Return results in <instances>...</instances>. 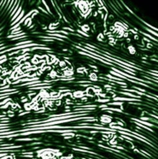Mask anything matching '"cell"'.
Returning a JSON list of instances; mask_svg holds the SVG:
<instances>
[{"label": "cell", "instance_id": "obj_8", "mask_svg": "<svg viewBox=\"0 0 158 159\" xmlns=\"http://www.w3.org/2000/svg\"><path fill=\"white\" fill-rule=\"evenodd\" d=\"M24 107L26 111H30L32 110V104L31 103H25Z\"/></svg>", "mask_w": 158, "mask_h": 159}, {"label": "cell", "instance_id": "obj_9", "mask_svg": "<svg viewBox=\"0 0 158 159\" xmlns=\"http://www.w3.org/2000/svg\"><path fill=\"white\" fill-rule=\"evenodd\" d=\"M143 34H144V36H147V37H149V38L151 39H153V40H155V41L158 42L157 39L154 38L153 36H151V35H150V34H146V33H143Z\"/></svg>", "mask_w": 158, "mask_h": 159}, {"label": "cell", "instance_id": "obj_10", "mask_svg": "<svg viewBox=\"0 0 158 159\" xmlns=\"http://www.w3.org/2000/svg\"><path fill=\"white\" fill-rule=\"evenodd\" d=\"M146 28V30H147L148 32H150L151 34H152L155 35V36H156V37H158V33L153 31V30H151V29H149V28Z\"/></svg>", "mask_w": 158, "mask_h": 159}, {"label": "cell", "instance_id": "obj_4", "mask_svg": "<svg viewBox=\"0 0 158 159\" xmlns=\"http://www.w3.org/2000/svg\"><path fill=\"white\" fill-rule=\"evenodd\" d=\"M21 11H22V10H21V7H20L17 10V11L16 12V14H15L14 16H13L11 17V21H12V22H13V21H14L15 20H16V18H17L18 16H19V15L21 14Z\"/></svg>", "mask_w": 158, "mask_h": 159}, {"label": "cell", "instance_id": "obj_3", "mask_svg": "<svg viewBox=\"0 0 158 159\" xmlns=\"http://www.w3.org/2000/svg\"><path fill=\"white\" fill-rule=\"evenodd\" d=\"M88 77H89L90 82L91 81H97V75L96 73H91Z\"/></svg>", "mask_w": 158, "mask_h": 159}, {"label": "cell", "instance_id": "obj_13", "mask_svg": "<svg viewBox=\"0 0 158 159\" xmlns=\"http://www.w3.org/2000/svg\"><path fill=\"white\" fill-rule=\"evenodd\" d=\"M66 63H67V62H66L65 61H62V62H60V66H62V67H64V66L66 65Z\"/></svg>", "mask_w": 158, "mask_h": 159}, {"label": "cell", "instance_id": "obj_12", "mask_svg": "<svg viewBox=\"0 0 158 159\" xmlns=\"http://www.w3.org/2000/svg\"><path fill=\"white\" fill-rule=\"evenodd\" d=\"M103 38H104V36H103V34H99L97 35V39L99 40V41H102V40H103Z\"/></svg>", "mask_w": 158, "mask_h": 159}, {"label": "cell", "instance_id": "obj_5", "mask_svg": "<svg viewBox=\"0 0 158 159\" xmlns=\"http://www.w3.org/2000/svg\"><path fill=\"white\" fill-rule=\"evenodd\" d=\"M127 50H128V52L130 53L131 55H134L135 53H136V48L134 47L133 45H129L128 47H127Z\"/></svg>", "mask_w": 158, "mask_h": 159}, {"label": "cell", "instance_id": "obj_15", "mask_svg": "<svg viewBox=\"0 0 158 159\" xmlns=\"http://www.w3.org/2000/svg\"><path fill=\"white\" fill-rule=\"evenodd\" d=\"M10 157L9 156H5V157H3V158H1V159H8Z\"/></svg>", "mask_w": 158, "mask_h": 159}, {"label": "cell", "instance_id": "obj_14", "mask_svg": "<svg viewBox=\"0 0 158 159\" xmlns=\"http://www.w3.org/2000/svg\"><path fill=\"white\" fill-rule=\"evenodd\" d=\"M134 39H136V40L138 39V34H135V36H134Z\"/></svg>", "mask_w": 158, "mask_h": 159}, {"label": "cell", "instance_id": "obj_1", "mask_svg": "<svg viewBox=\"0 0 158 159\" xmlns=\"http://www.w3.org/2000/svg\"><path fill=\"white\" fill-rule=\"evenodd\" d=\"M100 120L103 122V124H106V123H111V121H112V117L110 116H107V115H103L101 117H100Z\"/></svg>", "mask_w": 158, "mask_h": 159}, {"label": "cell", "instance_id": "obj_11", "mask_svg": "<svg viewBox=\"0 0 158 159\" xmlns=\"http://www.w3.org/2000/svg\"><path fill=\"white\" fill-rule=\"evenodd\" d=\"M97 102H102V103H109L110 102V98H106V99H97Z\"/></svg>", "mask_w": 158, "mask_h": 159}, {"label": "cell", "instance_id": "obj_2", "mask_svg": "<svg viewBox=\"0 0 158 159\" xmlns=\"http://www.w3.org/2000/svg\"><path fill=\"white\" fill-rule=\"evenodd\" d=\"M80 29H81V32L85 33V34H87L90 31L91 28H90V26L88 24H84L80 27Z\"/></svg>", "mask_w": 158, "mask_h": 159}, {"label": "cell", "instance_id": "obj_6", "mask_svg": "<svg viewBox=\"0 0 158 159\" xmlns=\"http://www.w3.org/2000/svg\"><path fill=\"white\" fill-rule=\"evenodd\" d=\"M123 103L122 102H114V103H108L107 105L108 106H122Z\"/></svg>", "mask_w": 158, "mask_h": 159}, {"label": "cell", "instance_id": "obj_7", "mask_svg": "<svg viewBox=\"0 0 158 159\" xmlns=\"http://www.w3.org/2000/svg\"><path fill=\"white\" fill-rule=\"evenodd\" d=\"M74 96L75 98H82L85 96V94L83 92L81 91H78V92H76V93H74Z\"/></svg>", "mask_w": 158, "mask_h": 159}]
</instances>
